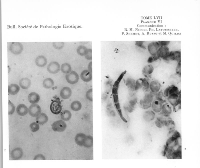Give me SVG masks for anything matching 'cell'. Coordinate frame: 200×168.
<instances>
[{"label": "cell", "mask_w": 200, "mask_h": 168, "mask_svg": "<svg viewBox=\"0 0 200 168\" xmlns=\"http://www.w3.org/2000/svg\"><path fill=\"white\" fill-rule=\"evenodd\" d=\"M8 48L13 54L19 55L22 53L23 50V46L21 43L12 42L9 44Z\"/></svg>", "instance_id": "obj_1"}, {"label": "cell", "mask_w": 200, "mask_h": 168, "mask_svg": "<svg viewBox=\"0 0 200 168\" xmlns=\"http://www.w3.org/2000/svg\"><path fill=\"white\" fill-rule=\"evenodd\" d=\"M153 101V96L152 94L151 93H146L143 99L141 100L140 104L143 108L148 109L151 107Z\"/></svg>", "instance_id": "obj_2"}, {"label": "cell", "mask_w": 200, "mask_h": 168, "mask_svg": "<svg viewBox=\"0 0 200 168\" xmlns=\"http://www.w3.org/2000/svg\"><path fill=\"white\" fill-rule=\"evenodd\" d=\"M51 126L52 129L54 131L61 132L65 130L67 125L64 121L61 120L54 122L53 123Z\"/></svg>", "instance_id": "obj_3"}, {"label": "cell", "mask_w": 200, "mask_h": 168, "mask_svg": "<svg viewBox=\"0 0 200 168\" xmlns=\"http://www.w3.org/2000/svg\"><path fill=\"white\" fill-rule=\"evenodd\" d=\"M181 55L180 51H172L170 52L168 56L163 60L166 62H169L170 61H176L178 63L181 61Z\"/></svg>", "instance_id": "obj_4"}, {"label": "cell", "mask_w": 200, "mask_h": 168, "mask_svg": "<svg viewBox=\"0 0 200 168\" xmlns=\"http://www.w3.org/2000/svg\"><path fill=\"white\" fill-rule=\"evenodd\" d=\"M50 109L53 114H59L62 110V107L59 99L58 98L53 101L50 105Z\"/></svg>", "instance_id": "obj_5"}, {"label": "cell", "mask_w": 200, "mask_h": 168, "mask_svg": "<svg viewBox=\"0 0 200 168\" xmlns=\"http://www.w3.org/2000/svg\"><path fill=\"white\" fill-rule=\"evenodd\" d=\"M66 80L68 83L71 84L77 83L79 79V76L78 73L75 71H72L66 75Z\"/></svg>", "instance_id": "obj_6"}, {"label": "cell", "mask_w": 200, "mask_h": 168, "mask_svg": "<svg viewBox=\"0 0 200 168\" xmlns=\"http://www.w3.org/2000/svg\"><path fill=\"white\" fill-rule=\"evenodd\" d=\"M28 113L30 115L33 117H37L41 114V108L37 104H32L28 108Z\"/></svg>", "instance_id": "obj_7"}, {"label": "cell", "mask_w": 200, "mask_h": 168, "mask_svg": "<svg viewBox=\"0 0 200 168\" xmlns=\"http://www.w3.org/2000/svg\"><path fill=\"white\" fill-rule=\"evenodd\" d=\"M47 69L49 73L55 74L60 71V64L57 61H52L47 66Z\"/></svg>", "instance_id": "obj_8"}, {"label": "cell", "mask_w": 200, "mask_h": 168, "mask_svg": "<svg viewBox=\"0 0 200 168\" xmlns=\"http://www.w3.org/2000/svg\"><path fill=\"white\" fill-rule=\"evenodd\" d=\"M87 136L83 133H79L76 135L75 142L78 145L84 146L86 145Z\"/></svg>", "instance_id": "obj_9"}, {"label": "cell", "mask_w": 200, "mask_h": 168, "mask_svg": "<svg viewBox=\"0 0 200 168\" xmlns=\"http://www.w3.org/2000/svg\"><path fill=\"white\" fill-rule=\"evenodd\" d=\"M181 94L180 93H173L168 97V101L170 104L173 106L179 102H181Z\"/></svg>", "instance_id": "obj_10"}, {"label": "cell", "mask_w": 200, "mask_h": 168, "mask_svg": "<svg viewBox=\"0 0 200 168\" xmlns=\"http://www.w3.org/2000/svg\"><path fill=\"white\" fill-rule=\"evenodd\" d=\"M158 42H152L149 44L148 46V51L151 55H156L158 50L160 48Z\"/></svg>", "instance_id": "obj_11"}, {"label": "cell", "mask_w": 200, "mask_h": 168, "mask_svg": "<svg viewBox=\"0 0 200 168\" xmlns=\"http://www.w3.org/2000/svg\"><path fill=\"white\" fill-rule=\"evenodd\" d=\"M170 52L168 47L161 46L158 49L157 55L159 58L164 59L168 56Z\"/></svg>", "instance_id": "obj_12"}, {"label": "cell", "mask_w": 200, "mask_h": 168, "mask_svg": "<svg viewBox=\"0 0 200 168\" xmlns=\"http://www.w3.org/2000/svg\"><path fill=\"white\" fill-rule=\"evenodd\" d=\"M80 78L84 82H90L92 80V72L88 70H83L81 73Z\"/></svg>", "instance_id": "obj_13"}, {"label": "cell", "mask_w": 200, "mask_h": 168, "mask_svg": "<svg viewBox=\"0 0 200 168\" xmlns=\"http://www.w3.org/2000/svg\"><path fill=\"white\" fill-rule=\"evenodd\" d=\"M72 90L70 87H64L61 90L60 95L63 99H68L72 96Z\"/></svg>", "instance_id": "obj_14"}, {"label": "cell", "mask_w": 200, "mask_h": 168, "mask_svg": "<svg viewBox=\"0 0 200 168\" xmlns=\"http://www.w3.org/2000/svg\"><path fill=\"white\" fill-rule=\"evenodd\" d=\"M161 88L160 84L157 81H153L150 83L149 88L152 93H158L159 92Z\"/></svg>", "instance_id": "obj_15"}, {"label": "cell", "mask_w": 200, "mask_h": 168, "mask_svg": "<svg viewBox=\"0 0 200 168\" xmlns=\"http://www.w3.org/2000/svg\"><path fill=\"white\" fill-rule=\"evenodd\" d=\"M163 103L157 99L154 100L152 102L151 107L154 112L158 113L161 112Z\"/></svg>", "instance_id": "obj_16"}, {"label": "cell", "mask_w": 200, "mask_h": 168, "mask_svg": "<svg viewBox=\"0 0 200 168\" xmlns=\"http://www.w3.org/2000/svg\"><path fill=\"white\" fill-rule=\"evenodd\" d=\"M48 63L46 58L43 55L39 56L35 59V63L36 66L40 67L45 66Z\"/></svg>", "instance_id": "obj_17"}, {"label": "cell", "mask_w": 200, "mask_h": 168, "mask_svg": "<svg viewBox=\"0 0 200 168\" xmlns=\"http://www.w3.org/2000/svg\"><path fill=\"white\" fill-rule=\"evenodd\" d=\"M23 154L22 150L21 149H14L11 153V158L14 160H18L22 157Z\"/></svg>", "instance_id": "obj_18"}, {"label": "cell", "mask_w": 200, "mask_h": 168, "mask_svg": "<svg viewBox=\"0 0 200 168\" xmlns=\"http://www.w3.org/2000/svg\"><path fill=\"white\" fill-rule=\"evenodd\" d=\"M28 100L29 102L32 104H37L40 100V96L36 93L33 92L29 94Z\"/></svg>", "instance_id": "obj_19"}, {"label": "cell", "mask_w": 200, "mask_h": 168, "mask_svg": "<svg viewBox=\"0 0 200 168\" xmlns=\"http://www.w3.org/2000/svg\"><path fill=\"white\" fill-rule=\"evenodd\" d=\"M28 110L27 107L23 104H20L17 106L16 110L17 114L22 116L27 114L28 112Z\"/></svg>", "instance_id": "obj_20"}, {"label": "cell", "mask_w": 200, "mask_h": 168, "mask_svg": "<svg viewBox=\"0 0 200 168\" xmlns=\"http://www.w3.org/2000/svg\"><path fill=\"white\" fill-rule=\"evenodd\" d=\"M178 88L174 85L169 87L164 91V94L165 97H168L169 96L173 93H179Z\"/></svg>", "instance_id": "obj_21"}, {"label": "cell", "mask_w": 200, "mask_h": 168, "mask_svg": "<svg viewBox=\"0 0 200 168\" xmlns=\"http://www.w3.org/2000/svg\"><path fill=\"white\" fill-rule=\"evenodd\" d=\"M136 84L139 88L143 87L145 89L149 88L150 83L146 79H140L136 81Z\"/></svg>", "instance_id": "obj_22"}, {"label": "cell", "mask_w": 200, "mask_h": 168, "mask_svg": "<svg viewBox=\"0 0 200 168\" xmlns=\"http://www.w3.org/2000/svg\"><path fill=\"white\" fill-rule=\"evenodd\" d=\"M19 84L22 89H27L30 87L31 81L30 79L28 78H23L20 80Z\"/></svg>", "instance_id": "obj_23"}, {"label": "cell", "mask_w": 200, "mask_h": 168, "mask_svg": "<svg viewBox=\"0 0 200 168\" xmlns=\"http://www.w3.org/2000/svg\"><path fill=\"white\" fill-rule=\"evenodd\" d=\"M161 112L162 114L164 115V116L169 117L172 112L171 106L167 103L163 105Z\"/></svg>", "instance_id": "obj_24"}, {"label": "cell", "mask_w": 200, "mask_h": 168, "mask_svg": "<svg viewBox=\"0 0 200 168\" xmlns=\"http://www.w3.org/2000/svg\"><path fill=\"white\" fill-rule=\"evenodd\" d=\"M36 120L39 125H43L48 122V117L46 114L42 113L36 117Z\"/></svg>", "instance_id": "obj_25"}, {"label": "cell", "mask_w": 200, "mask_h": 168, "mask_svg": "<svg viewBox=\"0 0 200 168\" xmlns=\"http://www.w3.org/2000/svg\"><path fill=\"white\" fill-rule=\"evenodd\" d=\"M20 87L18 85L12 84L8 86V93L11 95H15L19 92Z\"/></svg>", "instance_id": "obj_26"}, {"label": "cell", "mask_w": 200, "mask_h": 168, "mask_svg": "<svg viewBox=\"0 0 200 168\" xmlns=\"http://www.w3.org/2000/svg\"><path fill=\"white\" fill-rule=\"evenodd\" d=\"M154 70V67L151 64H149L143 67L142 73L144 75L148 76L151 75Z\"/></svg>", "instance_id": "obj_27"}, {"label": "cell", "mask_w": 200, "mask_h": 168, "mask_svg": "<svg viewBox=\"0 0 200 168\" xmlns=\"http://www.w3.org/2000/svg\"><path fill=\"white\" fill-rule=\"evenodd\" d=\"M155 114L154 111H146L143 115V118L146 122H149L153 120L155 118Z\"/></svg>", "instance_id": "obj_28"}, {"label": "cell", "mask_w": 200, "mask_h": 168, "mask_svg": "<svg viewBox=\"0 0 200 168\" xmlns=\"http://www.w3.org/2000/svg\"><path fill=\"white\" fill-rule=\"evenodd\" d=\"M82 105L81 102L78 101H75L73 102L70 105V108L74 111H78L81 110Z\"/></svg>", "instance_id": "obj_29"}, {"label": "cell", "mask_w": 200, "mask_h": 168, "mask_svg": "<svg viewBox=\"0 0 200 168\" xmlns=\"http://www.w3.org/2000/svg\"><path fill=\"white\" fill-rule=\"evenodd\" d=\"M72 117L71 112L68 110L63 111L61 115V118L64 121H68L71 119Z\"/></svg>", "instance_id": "obj_30"}, {"label": "cell", "mask_w": 200, "mask_h": 168, "mask_svg": "<svg viewBox=\"0 0 200 168\" xmlns=\"http://www.w3.org/2000/svg\"><path fill=\"white\" fill-rule=\"evenodd\" d=\"M43 87L46 89H50L54 86V82L51 78H47L43 82Z\"/></svg>", "instance_id": "obj_31"}, {"label": "cell", "mask_w": 200, "mask_h": 168, "mask_svg": "<svg viewBox=\"0 0 200 168\" xmlns=\"http://www.w3.org/2000/svg\"><path fill=\"white\" fill-rule=\"evenodd\" d=\"M61 70L63 73L66 74H67L72 71V67L68 63H64L61 66Z\"/></svg>", "instance_id": "obj_32"}, {"label": "cell", "mask_w": 200, "mask_h": 168, "mask_svg": "<svg viewBox=\"0 0 200 168\" xmlns=\"http://www.w3.org/2000/svg\"><path fill=\"white\" fill-rule=\"evenodd\" d=\"M88 50L85 46H79L77 49V52L78 55L81 56H86Z\"/></svg>", "instance_id": "obj_33"}, {"label": "cell", "mask_w": 200, "mask_h": 168, "mask_svg": "<svg viewBox=\"0 0 200 168\" xmlns=\"http://www.w3.org/2000/svg\"><path fill=\"white\" fill-rule=\"evenodd\" d=\"M165 125L170 131L173 130L175 126V123L173 120L169 119L167 120Z\"/></svg>", "instance_id": "obj_34"}, {"label": "cell", "mask_w": 200, "mask_h": 168, "mask_svg": "<svg viewBox=\"0 0 200 168\" xmlns=\"http://www.w3.org/2000/svg\"><path fill=\"white\" fill-rule=\"evenodd\" d=\"M30 128L32 132H35L37 131L40 129L39 124L36 122H33L30 124Z\"/></svg>", "instance_id": "obj_35"}, {"label": "cell", "mask_w": 200, "mask_h": 168, "mask_svg": "<svg viewBox=\"0 0 200 168\" xmlns=\"http://www.w3.org/2000/svg\"><path fill=\"white\" fill-rule=\"evenodd\" d=\"M8 114L9 115H12L14 112L15 110V107L14 105L10 100L8 102Z\"/></svg>", "instance_id": "obj_36"}, {"label": "cell", "mask_w": 200, "mask_h": 168, "mask_svg": "<svg viewBox=\"0 0 200 168\" xmlns=\"http://www.w3.org/2000/svg\"><path fill=\"white\" fill-rule=\"evenodd\" d=\"M52 45L55 49L60 50L63 48L64 43L63 42H54L53 43Z\"/></svg>", "instance_id": "obj_37"}, {"label": "cell", "mask_w": 200, "mask_h": 168, "mask_svg": "<svg viewBox=\"0 0 200 168\" xmlns=\"http://www.w3.org/2000/svg\"><path fill=\"white\" fill-rule=\"evenodd\" d=\"M159 58L157 54L151 55L149 58L147 62L149 63H151L159 59Z\"/></svg>", "instance_id": "obj_38"}, {"label": "cell", "mask_w": 200, "mask_h": 168, "mask_svg": "<svg viewBox=\"0 0 200 168\" xmlns=\"http://www.w3.org/2000/svg\"><path fill=\"white\" fill-rule=\"evenodd\" d=\"M86 96L87 99L89 100L91 102L93 101V89L88 90L86 94Z\"/></svg>", "instance_id": "obj_39"}, {"label": "cell", "mask_w": 200, "mask_h": 168, "mask_svg": "<svg viewBox=\"0 0 200 168\" xmlns=\"http://www.w3.org/2000/svg\"><path fill=\"white\" fill-rule=\"evenodd\" d=\"M157 99L159 100L160 101L163 102L165 100V96H164L163 93L162 92H159L157 93Z\"/></svg>", "instance_id": "obj_40"}, {"label": "cell", "mask_w": 200, "mask_h": 168, "mask_svg": "<svg viewBox=\"0 0 200 168\" xmlns=\"http://www.w3.org/2000/svg\"><path fill=\"white\" fill-rule=\"evenodd\" d=\"M143 41H136L135 43V45L139 48H142L143 49H146V47L143 45V43L145 42Z\"/></svg>", "instance_id": "obj_41"}, {"label": "cell", "mask_w": 200, "mask_h": 168, "mask_svg": "<svg viewBox=\"0 0 200 168\" xmlns=\"http://www.w3.org/2000/svg\"><path fill=\"white\" fill-rule=\"evenodd\" d=\"M176 72L179 76L181 75V61L178 63L176 68Z\"/></svg>", "instance_id": "obj_42"}, {"label": "cell", "mask_w": 200, "mask_h": 168, "mask_svg": "<svg viewBox=\"0 0 200 168\" xmlns=\"http://www.w3.org/2000/svg\"><path fill=\"white\" fill-rule=\"evenodd\" d=\"M158 42L159 44L161 47L167 46L170 43L169 41H158Z\"/></svg>", "instance_id": "obj_43"}, {"label": "cell", "mask_w": 200, "mask_h": 168, "mask_svg": "<svg viewBox=\"0 0 200 168\" xmlns=\"http://www.w3.org/2000/svg\"><path fill=\"white\" fill-rule=\"evenodd\" d=\"M85 57H86L87 59L88 60H92V50L91 49L88 50L87 54L86 56H85Z\"/></svg>", "instance_id": "obj_44"}, {"label": "cell", "mask_w": 200, "mask_h": 168, "mask_svg": "<svg viewBox=\"0 0 200 168\" xmlns=\"http://www.w3.org/2000/svg\"><path fill=\"white\" fill-rule=\"evenodd\" d=\"M181 107V102H179L177 104L173 106V111L176 112L178 111Z\"/></svg>", "instance_id": "obj_45"}, {"label": "cell", "mask_w": 200, "mask_h": 168, "mask_svg": "<svg viewBox=\"0 0 200 168\" xmlns=\"http://www.w3.org/2000/svg\"><path fill=\"white\" fill-rule=\"evenodd\" d=\"M45 157L42 155L39 154L36 156V157L34 159V160H45Z\"/></svg>", "instance_id": "obj_46"}, {"label": "cell", "mask_w": 200, "mask_h": 168, "mask_svg": "<svg viewBox=\"0 0 200 168\" xmlns=\"http://www.w3.org/2000/svg\"><path fill=\"white\" fill-rule=\"evenodd\" d=\"M155 123L156 125L159 128H162L163 126L162 124L157 119L156 120Z\"/></svg>", "instance_id": "obj_47"}, {"label": "cell", "mask_w": 200, "mask_h": 168, "mask_svg": "<svg viewBox=\"0 0 200 168\" xmlns=\"http://www.w3.org/2000/svg\"><path fill=\"white\" fill-rule=\"evenodd\" d=\"M88 70H89V71L92 72V62H91L89 64L88 66Z\"/></svg>", "instance_id": "obj_48"}]
</instances>
